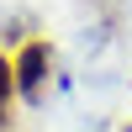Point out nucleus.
<instances>
[{
  "label": "nucleus",
  "mask_w": 132,
  "mask_h": 132,
  "mask_svg": "<svg viewBox=\"0 0 132 132\" xmlns=\"http://www.w3.org/2000/svg\"><path fill=\"white\" fill-rule=\"evenodd\" d=\"M11 69H16V90H37V85H42V69H48V48H42V42H32Z\"/></svg>",
  "instance_id": "obj_1"
},
{
  "label": "nucleus",
  "mask_w": 132,
  "mask_h": 132,
  "mask_svg": "<svg viewBox=\"0 0 132 132\" xmlns=\"http://www.w3.org/2000/svg\"><path fill=\"white\" fill-rule=\"evenodd\" d=\"M11 95H16V69L0 58V132H5V116H11Z\"/></svg>",
  "instance_id": "obj_2"
}]
</instances>
